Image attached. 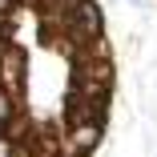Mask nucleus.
<instances>
[{"label":"nucleus","mask_w":157,"mask_h":157,"mask_svg":"<svg viewBox=\"0 0 157 157\" xmlns=\"http://www.w3.org/2000/svg\"><path fill=\"white\" fill-rule=\"evenodd\" d=\"M113 81H117L113 56H101V52H77V56H73V89L113 93Z\"/></svg>","instance_id":"1"},{"label":"nucleus","mask_w":157,"mask_h":157,"mask_svg":"<svg viewBox=\"0 0 157 157\" xmlns=\"http://www.w3.org/2000/svg\"><path fill=\"white\" fill-rule=\"evenodd\" d=\"M105 113H109V93H85V89L65 93V125H105Z\"/></svg>","instance_id":"2"},{"label":"nucleus","mask_w":157,"mask_h":157,"mask_svg":"<svg viewBox=\"0 0 157 157\" xmlns=\"http://www.w3.org/2000/svg\"><path fill=\"white\" fill-rule=\"evenodd\" d=\"M81 4V0H40V20H44V28H52V24H60V20H65V12H73Z\"/></svg>","instance_id":"3"},{"label":"nucleus","mask_w":157,"mask_h":157,"mask_svg":"<svg viewBox=\"0 0 157 157\" xmlns=\"http://www.w3.org/2000/svg\"><path fill=\"white\" fill-rule=\"evenodd\" d=\"M12 113H16V105H12V93H4V89H0V133H8Z\"/></svg>","instance_id":"4"},{"label":"nucleus","mask_w":157,"mask_h":157,"mask_svg":"<svg viewBox=\"0 0 157 157\" xmlns=\"http://www.w3.org/2000/svg\"><path fill=\"white\" fill-rule=\"evenodd\" d=\"M40 0H0V12H16V8H36Z\"/></svg>","instance_id":"5"}]
</instances>
